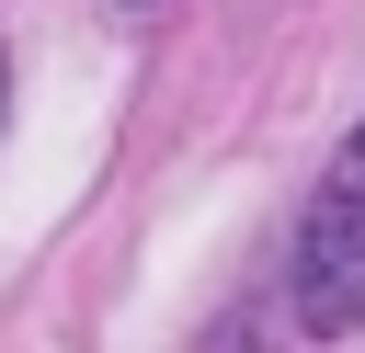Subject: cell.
I'll list each match as a JSON object with an SVG mask.
<instances>
[{
  "label": "cell",
  "mask_w": 365,
  "mask_h": 353,
  "mask_svg": "<svg viewBox=\"0 0 365 353\" xmlns=\"http://www.w3.org/2000/svg\"><path fill=\"white\" fill-rule=\"evenodd\" d=\"M297 330L308 342L365 330V125L342 137V159L319 171V194L297 216Z\"/></svg>",
  "instance_id": "1"
},
{
  "label": "cell",
  "mask_w": 365,
  "mask_h": 353,
  "mask_svg": "<svg viewBox=\"0 0 365 353\" xmlns=\"http://www.w3.org/2000/svg\"><path fill=\"white\" fill-rule=\"evenodd\" d=\"M0 102H11V68H0Z\"/></svg>",
  "instance_id": "2"
}]
</instances>
